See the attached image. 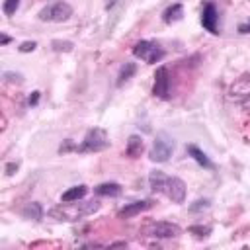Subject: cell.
<instances>
[{
  "label": "cell",
  "mask_w": 250,
  "mask_h": 250,
  "mask_svg": "<svg viewBox=\"0 0 250 250\" xmlns=\"http://www.w3.org/2000/svg\"><path fill=\"white\" fill-rule=\"evenodd\" d=\"M148 186L152 193H162L174 203H184L188 195L186 182L178 176H166L160 170H150L148 174Z\"/></svg>",
  "instance_id": "obj_1"
},
{
  "label": "cell",
  "mask_w": 250,
  "mask_h": 250,
  "mask_svg": "<svg viewBox=\"0 0 250 250\" xmlns=\"http://www.w3.org/2000/svg\"><path fill=\"white\" fill-rule=\"evenodd\" d=\"M109 146L107 131L102 127H92L86 131L82 143L76 146V152H100Z\"/></svg>",
  "instance_id": "obj_2"
},
{
  "label": "cell",
  "mask_w": 250,
  "mask_h": 250,
  "mask_svg": "<svg viewBox=\"0 0 250 250\" xmlns=\"http://www.w3.org/2000/svg\"><path fill=\"white\" fill-rule=\"evenodd\" d=\"M174 146H176L174 137L170 133H166V131H160L156 135L150 150H148V158L152 162H168L172 152H174Z\"/></svg>",
  "instance_id": "obj_3"
},
{
  "label": "cell",
  "mask_w": 250,
  "mask_h": 250,
  "mask_svg": "<svg viewBox=\"0 0 250 250\" xmlns=\"http://www.w3.org/2000/svg\"><path fill=\"white\" fill-rule=\"evenodd\" d=\"M39 20L41 21H53V23H62L66 20H70L72 16V6L64 0H55L47 6H43L39 10Z\"/></svg>",
  "instance_id": "obj_4"
},
{
  "label": "cell",
  "mask_w": 250,
  "mask_h": 250,
  "mask_svg": "<svg viewBox=\"0 0 250 250\" xmlns=\"http://www.w3.org/2000/svg\"><path fill=\"white\" fill-rule=\"evenodd\" d=\"M133 55L137 59H143L148 64H154V62H160L166 53L160 47V43H156L152 39H141V41H137L133 45Z\"/></svg>",
  "instance_id": "obj_5"
},
{
  "label": "cell",
  "mask_w": 250,
  "mask_h": 250,
  "mask_svg": "<svg viewBox=\"0 0 250 250\" xmlns=\"http://www.w3.org/2000/svg\"><path fill=\"white\" fill-rule=\"evenodd\" d=\"M100 207H102V203L98 199H90V201H82L72 211H66L64 207L62 209H53L51 215L57 217L59 221H76V219H82V217H88V215L100 211Z\"/></svg>",
  "instance_id": "obj_6"
},
{
  "label": "cell",
  "mask_w": 250,
  "mask_h": 250,
  "mask_svg": "<svg viewBox=\"0 0 250 250\" xmlns=\"http://www.w3.org/2000/svg\"><path fill=\"white\" fill-rule=\"evenodd\" d=\"M143 232L152 238H176L182 234V229L168 221H152L143 229Z\"/></svg>",
  "instance_id": "obj_7"
},
{
  "label": "cell",
  "mask_w": 250,
  "mask_h": 250,
  "mask_svg": "<svg viewBox=\"0 0 250 250\" xmlns=\"http://www.w3.org/2000/svg\"><path fill=\"white\" fill-rule=\"evenodd\" d=\"M201 25L205 27V31L217 35L219 33V12H217V6L215 2H205L203 4V10H201Z\"/></svg>",
  "instance_id": "obj_8"
},
{
  "label": "cell",
  "mask_w": 250,
  "mask_h": 250,
  "mask_svg": "<svg viewBox=\"0 0 250 250\" xmlns=\"http://www.w3.org/2000/svg\"><path fill=\"white\" fill-rule=\"evenodd\" d=\"M152 94L158 100H168L170 98V76H168V68L166 66H158V70L154 72Z\"/></svg>",
  "instance_id": "obj_9"
},
{
  "label": "cell",
  "mask_w": 250,
  "mask_h": 250,
  "mask_svg": "<svg viewBox=\"0 0 250 250\" xmlns=\"http://www.w3.org/2000/svg\"><path fill=\"white\" fill-rule=\"evenodd\" d=\"M152 205H154V201H152V199H139V201L127 203L123 209H119L117 217H119V219H131V217H137V215H141L143 211L150 209Z\"/></svg>",
  "instance_id": "obj_10"
},
{
  "label": "cell",
  "mask_w": 250,
  "mask_h": 250,
  "mask_svg": "<svg viewBox=\"0 0 250 250\" xmlns=\"http://www.w3.org/2000/svg\"><path fill=\"white\" fill-rule=\"evenodd\" d=\"M229 94H230L232 98H238V100H242V98L250 96V72L240 74V76L232 82V86H230Z\"/></svg>",
  "instance_id": "obj_11"
},
{
  "label": "cell",
  "mask_w": 250,
  "mask_h": 250,
  "mask_svg": "<svg viewBox=\"0 0 250 250\" xmlns=\"http://www.w3.org/2000/svg\"><path fill=\"white\" fill-rule=\"evenodd\" d=\"M186 150H188V154H189V158H193L201 168H205V170H215L217 166H215V162L197 146V145H188L186 146Z\"/></svg>",
  "instance_id": "obj_12"
},
{
  "label": "cell",
  "mask_w": 250,
  "mask_h": 250,
  "mask_svg": "<svg viewBox=\"0 0 250 250\" xmlns=\"http://www.w3.org/2000/svg\"><path fill=\"white\" fill-rule=\"evenodd\" d=\"M143 150H145V141H143V137L131 135V137L127 139V145H125V156H129V158H139V156L143 154Z\"/></svg>",
  "instance_id": "obj_13"
},
{
  "label": "cell",
  "mask_w": 250,
  "mask_h": 250,
  "mask_svg": "<svg viewBox=\"0 0 250 250\" xmlns=\"http://www.w3.org/2000/svg\"><path fill=\"white\" fill-rule=\"evenodd\" d=\"M121 191H123V188L117 182H104L94 188V193L100 197H117V195H121Z\"/></svg>",
  "instance_id": "obj_14"
},
{
  "label": "cell",
  "mask_w": 250,
  "mask_h": 250,
  "mask_svg": "<svg viewBox=\"0 0 250 250\" xmlns=\"http://www.w3.org/2000/svg\"><path fill=\"white\" fill-rule=\"evenodd\" d=\"M184 18V6L180 4V2H176V4H170L164 12H162V21L164 23H174V21H180Z\"/></svg>",
  "instance_id": "obj_15"
},
{
  "label": "cell",
  "mask_w": 250,
  "mask_h": 250,
  "mask_svg": "<svg viewBox=\"0 0 250 250\" xmlns=\"http://www.w3.org/2000/svg\"><path fill=\"white\" fill-rule=\"evenodd\" d=\"M86 193H88V188H86L84 184L72 186V188H68V189L61 195V201H62V203H74V201H80Z\"/></svg>",
  "instance_id": "obj_16"
},
{
  "label": "cell",
  "mask_w": 250,
  "mask_h": 250,
  "mask_svg": "<svg viewBox=\"0 0 250 250\" xmlns=\"http://www.w3.org/2000/svg\"><path fill=\"white\" fill-rule=\"evenodd\" d=\"M135 72H137V64H135V62H125V64L119 68V72H117L115 84H117V86H123L127 80H131V78L135 76Z\"/></svg>",
  "instance_id": "obj_17"
},
{
  "label": "cell",
  "mask_w": 250,
  "mask_h": 250,
  "mask_svg": "<svg viewBox=\"0 0 250 250\" xmlns=\"http://www.w3.org/2000/svg\"><path fill=\"white\" fill-rule=\"evenodd\" d=\"M21 215H23L25 219H31V221H41V219H43V207H41V203L31 201V203H27V205L21 209Z\"/></svg>",
  "instance_id": "obj_18"
},
{
  "label": "cell",
  "mask_w": 250,
  "mask_h": 250,
  "mask_svg": "<svg viewBox=\"0 0 250 250\" xmlns=\"http://www.w3.org/2000/svg\"><path fill=\"white\" fill-rule=\"evenodd\" d=\"M51 47H53V51H57V53H70V51L74 49V43H72V41H64V39H53Z\"/></svg>",
  "instance_id": "obj_19"
},
{
  "label": "cell",
  "mask_w": 250,
  "mask_h": 250,
  "mask_svg": "<svg viewBox=\"0 0 250 250\" xmlns=\"http://www.w3.org/2000/svg\"><path fill=\"white\" fill-rule=\"evenodd\" d=\"M211 207V199H205V197H199L195 199L191 205H189V213H199V211H205Z\"/></svg>",
  "instance_id": "obj_20"
},
{
  "label": "cell",
  "mask_w": 250,
  "mask_h": 250,
  "mask_svg": "<svg viewBox=\"0 0 250 250\" xmlns=\"http://www.w3.org/2000/svg\"><path fill=\"white\" fill-rule=\"evenodd\" d=\"M189 232L195 234V236H199V238H203V236H209V234H211V227H205V225H193V227H189Z\"/></svg>",
  "instance_id": "obj_21"
},
{
  "label": "cell",
  "mask_w": 250,
  "mask_h": 250,
  "mask_svg": "<svg viewBox=\"0 0 250 250\" xmlns=\"http://www.w3.org/2000/svg\"><path fill=\"white\" fill-rule=\"evenodd\" d=\"M21 0H4V14L6 16H14L18 12V6H20Z\"/></svg>",
  "instance_id": "obj_22"
},
{
  "label": "cell",
  "mask_w": 250,
  "mask_h": 250,
  "mask_svg": "<svg viewBox=\"0 0 250 250\" xmlns=\"http://www.w3.org/2000/svg\"><path fill=\"white\" fill-rule=\"evenodd\" d=\"M4 80L6 82H18L20 84V82H23V76L20 72H10L8 70V72H4Z\"/></svg>",
  "instance_id": "obj_23"
},
{
  "label": "cell",
  "mask_w": 250,
  "mask_h": 250,
  "mask_svg": "<svg viewBox=\"0 0 250 250\" xmlns=\"http://www.w3.org/2000/svg\"><path fill=\"white\" fill-rule=\"evenodd\" d=\"M35 47H37V43H35V41H23L18 49H20L21 53H31V51H35Z\"/></svg>",
  "instance_id": "obj_24"
},
{
  "label": "cell",
  "mask_w": 250,
  "mask_h": 250,
  "mask_svg": "<svg viewBox=\"0 0 250 250\" xmlns=\"http://www.w3.org/2000/svg\"><path fill=\"white\" fill-rule=\"evenodd\" d=\"M70 150H76V145H74L70 139H66V141L59 146V152H70Z\"/></svg>",
  "instance_id": "obj_25"
},
{
  "label": "cell",
  "mask_w": 250,
  "mask_h": 250,
  "mask_svg": "<svg viewBox=\"0 0 250 250\" xmlns=\"http://www.w3.org/2000/svg\"><path fill=\"white\" fill-rule=\"evenodd\" d=\"M18 168H20V162H8L6 164V176H14L16 172H18Z\"/></svg>",
  "instance_id": "obj_26"
},
{
  "label": "cell",
  "mask_w": 250,
  "mask_h": 250,
  "mask_svg": "<svg viewBox=\"0 0 250 250\" xmlns=\"http://www.w3.org/2000/svg\"><path fill=\"white\" fill-rule=\"evenodd\" d=\"M27 104H29L31 107H33V105H37V104H39V92H31V94H29Z\"/></svg>",
  "instance_id": "obj_27"
},
{
  "label": "cell",
  "mask_w": 250,
  "mask_h": 250,
  "mask_svg": "<svg viewBox=\"0 0 250 250\" xmlns=\"http://www.w3.org/2000/svg\"><path fill=\"white\" fill-rule=\"evenodd\" d=\"M238 33H242V35H248V33H250V20L238 25Z\"/></svg>",
  "instance_id": "obj_28"
},
{
  "label": "cell",
  "mask_w": 250,
  "mask_h": 250,
  "mask_svg": "<svg viewBox=\"0 0 250 250\" xmlns=\"http://www.w3.org/2000/svg\"><path fill=\"white\" fill-rule=\"evenodd\" d=\"M238 105H240V107H244V109H250V96H246V98L238 100Z\"/></svg>",
  "instance_id": "obj_29"
},
{
  "label": "cell",
  "mask_w": 250,
  "mask_h": 250,
  "mask_svg": "<svg viewBox=\"0 0 250 250\" xmlns=\"http://www.w3.org/2000/svg\"><path fill=\"white\" fill-rule=\"evenodd\" d=\"M115 4H117V0H107V4H105V10H111Z\"/></svg>",
  "instance_id": "obj_30"
},
{
  "label": "cell",
  "mask_w": 250,
  "mask_h": 250,
  "mask_svg": "<svg viewBox=\"0 0 250 250\" xmlns=\"http://www.w3.org/2000/svg\"><path fill=\"white\" fill-rule=\"evenodd\" d=\"M10 41H12V37H10V35H2V45H8Z\"/></svg>",
  "instance_id": "obj_31"
},
{
  "label": "cell",
  "mask_w": 250,
  "mask_h": 250,
  "mask_svg": "<svg viewBox=\"0 0 250 250\" xmlns=\"http://www.w3.org/2000/svg\"><path fill=\"white\" fill-rule=\"evenodd\" d=\"M111 246H127V242H113Z\"/></svg>",
  "instance_id": "obj_32"
}]
</instances>
